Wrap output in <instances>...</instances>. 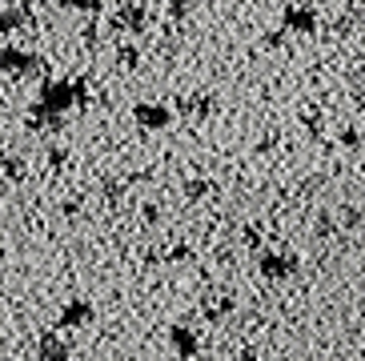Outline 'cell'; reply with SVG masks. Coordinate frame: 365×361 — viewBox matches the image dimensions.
I'll return each instance as SVG.
<instances>
[{
  "instance_id": "cell-23",
  "label": "cell",
  "mask_w": 365,
  "mask_h": 361,
  "mask_svg": "<svg viewBox=\"0 0 365 361\" xmlns=\"http://www.w3.org/2000/svg\"><path fill=\"white\" fill-rule=\"evenodd\" d=\"M281 41H285V32H269V36H265L269 49H281Z\"/></svg>"
},
{
  "instance_id": "cell-25",
  "label": "cell",
  "mask_w": 365,
  "mask_h": 361,
  "mask_svg": "<svg viewBox=\"0 0 365 361\" xmlns=\"http://www.w3.org/2000/svg\"><path fill=\"white\" fill-rule=\"evenodd\" d=\"M237 361H257V353H253V350H245V353H241Z\"/></svg>"
},
{
  "instance_id": "cell-15",
  "label": "cell",
  "mask_w": 365,
  "mask_h": 361,
  "mask_svg": "<svg viewBox=\"0 0 365 361\" xmlns=\"http://www.w3.org/2000/svg\"><path fill=\"white\" fill-rule=\"evenodd\" d=\"M209 193H213V180H201V177H193L189 185H185V197H189V201H197V197H209Z\"/></svg>"
},
{
  "instance_id": "cell-8",
  "label": "cell",
  "mask_w": 365,
  "mask_h": 361,
  "mask_svg": "<svg viewBox=\"0 0 365 361\" xmlns=\"http://www.w3.org/2000/svg\"><path fill=\"white\" fill-rule=\"evenodd\" d=\"M36 361H73V345H68L61 333H41V345H36Z\"/></svg>"
},
{
  "instance_id": "cell-3",
  "label": "cell",
  "mask_w": 365,
  "mask_h": 361,
  "mask_svg": "<svg viewBox=\"0 0 365 361\" xmlns=\"http://www.w3.org/2000/svg\"><path fill=\"white\" fill-rule=\"evenodd\" d=\"M257 269H261L265 281H289V277H297L301 257L289 253V249H265V253L257 257Z\"/></svg>"
},
{
  "instance_id": "cell-13",
  "label": "cell",
  "mask_w": 365,
  "mask_h": 361,
  "mask_svg": "<svg viewBox=\"0 0 365 361\" xmlns=\"http://www.w3.org/2000/svg\"><path fill=\"white\" fill-rule=\"evenodd\" d=\"M61 4L73 12H85V16H101L105 12V0H61Z\"/></svg>"
},
{
  "instance_id": "cell-4",
  "label": "cell",
  "mask_w": 365,
  "mask_h": 361,
  "mask_svg": "<svg viewBox=\"0 0 365 361\" xmlns=\"http://www.w3.org/2000/svg\"><path fill=\"white\" fill-rule=\"evenodd\" d=\"M133 121H137V128L161 133V128L173 125V108L161 105V101H137V105H133Z\"/></svg>"
},
{
  "instance_id": "cell-10",
  "label": "cell",
  "mask_w": 365,
  "mask_h": 361,
  "mask_svg": "<svg viewBox=\"0 0 365 361\" xmlns=\"http://www.w3.org/2000/svg\"><path fill=\"white\" fill-rule=\"evenodd\" d=\"M145 24H149V9H145V4H125V9L117 12V21H113V29L145 32Z\"/></svg>"
},
{
  "instance_id": "cell-12",
  "label": "cell",
  "mask_w": 365,
  "mask_h": 361,
  "mask_svg": "<svg viewBox=\"0 0 365 361\" xmlns=\"http://www.w3.org/2000/svg\"><path fill=\"white\" fill-rule=\"evenodd\" d=\"M0 169L9 173L12 185H21L24 173H29V165H24V157H16V153H0Z\"/></svg>"
},
{
  "instance_id": "cell-11",
  "label": "cell",
  "mask_w": 365,
  "mask_h": 361,
  "mask_svg": "<svg viewBox=\"0 0 365 361\" xmlns=\"http://www.w3.org/2000/svg\"><path fill=\"white\" fill-rule=\"evenodd\" d=\"M29 21H33V9H29V4H16V9H0V36H9V32L24 29Z\"/></svg>"
},
{
  "instance_id": "cell-17",
  "label": "cell",
  "mask_w": 365,
  "mask_h": 361,
  "mask_svg": "<svg viewBox=\"0 0 365 361\" xmlns=\"http://www.w3.org/2000/svg\"><path fill=\"white\" fill-rule=\"evenodd\" d=\"M337 213H341V229H357V225H361V213H357L354 205H341Z\"/></svg>"
},
{
  "instance_id": "cell-5",
  "label": "cell",
  "mask_w": 365,
  "mask_h": 361,
  "mask_svg": "<svg viewBox=\"0 0 365 361\" xmlns=\"http://www.w3.org/2000/svg\"><path fill=\"white\" fill-rule=\"evenodd\" d=\"M317 29H322V21H317V12H313L309 4H285V12H281V32L313 36Z\"/></svg>"
},
{
  "instance_id": "cell-9",
  "label": "cell",
  "mask_w": 365,
  "mask_h": 361,
  "mask_svg": "<svg viewBox=\"0 0 365 361\" xmlns=\"http://www.w3.org/2000/svg\"><path fill=\"white\" fill-rule=\"evenodd\" d=\"M177 113H181V117H193V121H209V113H213V96L189 93V96L177 101Z\"/></svg>"
},
{
  "instance_id": "cell-21",
  "label": "cell",
  "mask_w": 365,
  "mask_h": 361,
  "mask_svg": "<svg viewBox=\"0 0 365 361\" xmlns=\"http://www.w3.org/2000/svg\"><path fill=\"white\" fill-rule=\"evenodd\" d=\"M245 249H261V229L257 225H249L245 229Z\"/></svg>"
},
{
  "instance_id": "cell-1",
  "label": "cell",
  "mask_w": 365,
  "mask_h": 361,
  "mask_svg": "<svg viewBox=\"0 0 365 361\" xmlns=\"http://www.w3.org/2000/svg\"><path fill=\"white\" fill-rule=\"evenodd\" d=\"M88 101V81L85 76H56L41 85V101L29 108V133H53L65 128V113L81 108Z\"/></svg>"
},
{
  "instance_id": "cell-7",
  "label": "cell",
  "mask_w": 365,
  "mask_h": 361,
  "mask_svg": "<svg viewBox=\"0 0 365 361\" xmlns=\"http://www.w3.org/2000/svg\"><path fill=\"white\" fill-rule=\"evenodd\" d=\"M88 321H93V305H88L85 298H73V301H65V309H61L56 330H85Z\"/></svg>"
},
{
  "instance_id": "cell-14",
  "label": "cell",
  "mask_w": 365,
  "mask_h": 361,
  "mask_svg": "<svg viewBox=\"0 0 365 361\" xmlns=\"http://www.w3.org/2000/svg\"><path fill=\"white\" fill-rule=\"evenodd\" d=\"M189 12H193V0H169V21L173 24L189 21Z\"/></svg>"
},
{
  "instance_id": "cell-16",
  "label": "cell",
  "mask_w": 365,
  "mask_h": 361,
  "mask_svg": "<svg viewBox=\"0 0 365 361\" xmlns=\"http://www.w3.org/2000/svg\"><path fill=\"white\" fill-rule=\"evenodd\" d=\"M117 61H120V68H137V64H140V53H137V44H120V49H117Z\"/></svg>"
},
{
  "instance_id": "cell-6",
  "label": "cell",
  "mask_w": 365,
  "mask_h": 361,
  "mask_svg": "<svg viewBox=\"0 0 365 361\" xmlns=\"http://www.w3.org/2000/svg\"><path fill=\"white\" fill-rule=\"evenodd\" d=\"M169 350L181 361H193V357H201V337L189 325H169Z\"/></svg>"
},
{
  "instance_id": "cell-20",
  "label": "cell",
  "mask_w": 365,
  "mask_h": 361,
  "mask_svg": "<svg viewBox=\"0 0 365 361\" xmlns=\"http://www.w3.org/2000/svg\"><path fill=\"white\" fill-rule=\"evenodd\" d=\"M140 217H145V225H157V221H161V205H145V209H140Z\"/></svg>"
},
{
  "instance_id": "cell-2",
  "label": "cell",
  "mask_w": 365,
  "mask_h": 361,
  "mask_svg": "<svg viewBox=\"0 0 365 361\" xmlns=\"http://www.w3.org/2000/svg\"><path fill=\"white\" fill-rule=\"evenodd\" d=\"M0 73H9L12 81H29V76H41L44 73V61L41 53H29V49H0Z\"/></svg>"
},
{
  "instance_id": "cell-24",
  "label": "cell",
  "mask_w": 365,
  "mask_h": 361,
  "mask_svg": "<svg viewBox=\"0 0 365 361\" xmlns=\"http://www.w3.org/2000/svg\"><path fill=\"white\" fill-rule=\"evenodd\" d=\"M354 81H357V88H365V56H361V64H357V76H354Z\"/></svg>"
},
{
  "instance_id": "cell-18",
  "label": "cell",
  "mask_w": 365,
  "mask_h": 361,
  "mask_svg": "<svg viewBox=\"0 0 365 361\" xmlns=\"http://www.w3.org/2000/svg\"><path fill=\"white\" fill-rule=\"evenodd\" d=\"M48 165H53V169H65V165H68V149L53 145V149H48Z\"/></svg>"
},
{
  "instance_id": "cell-22",
  "label": "cell",
  "mask_w": 365,
  "mask_h": 361,
  "mask_svg": "<svg viewBox=\"0 0 365 361\" xmlns=\"http://www.w3.org/2000/svg\"><path fill=\"white\" fill-rule=\"evenodd\" d=\"M341 145H345V149H357V145H361V133H357V128H345V133H341Z\"/></svg>"
},
{
  "instance_id": "cell-19",
  "label": "cell",
  "mask_w": 365,
  "mask_h": 361,
  "mask_svg": "<svg viewBox=\"0 0 365 361\" xmlns=\"http://www.w3.org/2000/svg\"><path fill=\"white\" fill-rule=\"evenodd\" d=\"M189 257H193L189 245H173V249H165V261H189Z\"/></svg>"
}]
</instances>
